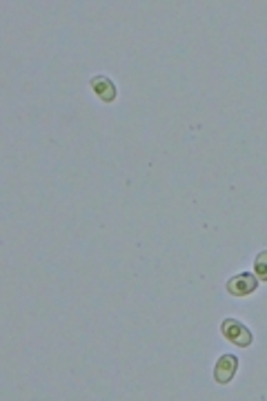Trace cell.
Returning a JSON list of instances; mask_svg holds the SVG:
<instances>
[{"label":"cell","instance_id":"obj_3","mask_svg":"<svg viewBox=\"0 0 267 401\" xmlns=\"http://www.w3.org/2000/svg\"><path fill=\"white\" fill-rule=\"evenodd\" d=\"M236 370H239V357H234L229 353L221 355L219 361H216V365H214V381L225 386V383H229L234 377H236Z\"/></svg>","mask_w":267,"mask_h":401},{"label":"cell","instance_id":"obj_1","mask_svg":"<svg viewBox=\"0 0 267 401\" xmlns=\"http://www.w3.org/2000/svg\"><path fill=\"white\" fill-rule=\"evenodd\" d=\"M221 332H223V337L227 341H231L234 346H239V348H249L254 341L252 337V332H249V328L239 321V319H231V316H227V319H223L221 324Z\"/></svg>","mask_w":267,"mask_h":401},{"label":"cell","instance_id":"obj_5","mask_svg":"<svg viewBox=\"0 0 267 401\" xmlns=\"http://www.w3.org/2000/svg\"><path fill=\"white\" fill-rule=\"evenodd\" d=\"M254 274H256L258 281L267 283V250H263V252L256 255V259H254Z\"/></svg>","mask_w":267,"mask_h":401},{"label":"cell","instance_id":"obj_4","mask_svg":"<svg viewBox=\"0 0 267 401\" xmlns=\"http://www.w3.org/2000/svg\"><path fill=\"white\" fill-rule=\"evenodd\" d=\"M92 90H94V94L103 100V103H114L116 100V85H114V80L109 78V76H94L92 78Z\"/></svg>","mask_w":267,"mask_h":401},{"label":"cell","instance_id":"obj_2","mask_svg":"<svg viewBox=\"0 0 267 401\" xmlns=\"http://www.w3.org/2000/svg\"><path fill=\"white\" fill-rule=\"evenodd\" d=\"M256 288H258V279L254 272H239L225 283V290L231 296H249L256 292Z\"/></svg>","mask_w":267,"mask_h":401}]
</instances>
